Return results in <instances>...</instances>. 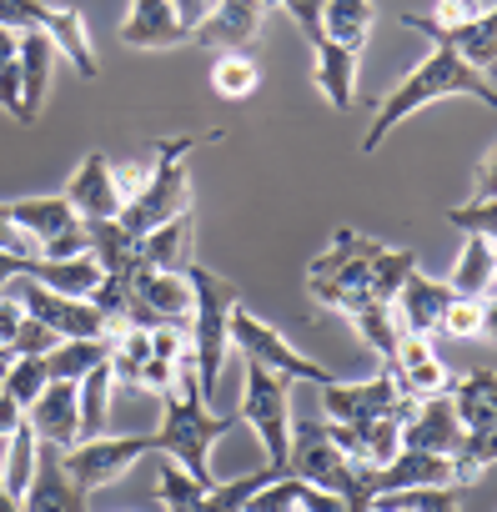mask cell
Segmentation results:
<instances>
[{"instance_id":"cell-6","label":"cell","mask_w":497,"mask_h":512,"mask_svg":"<svg viewBox=\"0 0 497 512\" xmlns=\"http://www.w3.org/2000/svg\"><path fill=\"white\" fill-rule=\"evenodd\" d=\"M241 422L257 432L262 462L272 472H287L292 452V382L262 362H241Z\"/></svg>"},{"instance_id":"cell-17","label":"cell","mask_w":497,"mask_h":512,"mask_svg":"<svg viewBox=\"0 0 497 512\" xmlns=\"http://www.w3.org/2000/svg\"><path fill=\"white\" fill-rule=\"evenodd\" d=\"M457 292L447 287V282H437V277H427L422 267L402 282V292L392 297V317H397V327H402V337H432L437 327H442V312H447V302H452Z\"/></svg>"},{"instance_id":"cell-28","label":"cell","mask_w":497,"mask_h":512,"mask_svg":"<svg viewBox=\"0 0 497 512\" xmlns=\"http://www.w3.org/2000/svg\"><path fill=\"white\" fill-rule=\"evenodd\" d=\"M51 61H56V46L46 31H26L21 36V126H31L46 106V91H51Z\"/></svg>"},{"instance_id":"cell-55","label":"cell","mask_w":497,"mask_h":512,"mask_svg":"<svg viewBox=\"0 0 497 512\" xmlns=\"http://www.w3.org/2000/svg\"><path fill=\"white\" fill-rule=\"evenodd\" d=\"M171 6H176V16H181L186 26H196V21L211 11V0H171Z\"/></svg>"},{"instance_id":"cell-16","label":"cell","mask_w":497,"mask_h":512,"mask_svg":"<svg viewBox=\"0 0 497 512\" xmlns=\"http://www.w3.org/2000/svg\"><path fill=\"white\" fill-rule=\"evenodd\" d=\"M61 196L71 201V211L81 221H111V216H121V191H116V171H111L106 151H86Z\"/></svg>"},{"instance_id":"cell-24","label":"cell","mask_w":497,"mask_h":512,"mask_svg":"<svg viewBox=\"0 0 497 512\" xmlns=\"http://www.w3.org/2000/svg\"><path fill=\"white\" fill-rule=\"evenodd\" d=\"M196 262V216L181 211L141 236V267L151 272H186Z\"/></svg>"},{"instance_id":"cell-42","label":"cell","mask_w":497,"mask_h":512,"mask_svg":"<svg viewBox=\"0 0 497 512\" xmlns=\"http://www.w3.org/2000/svg\"><path fill=\"white\" fill-rule=\"evenodd\" d=\"M51 21V6L46 0H0V26L26 36V31H46Z\"/></svg>"},{"instance_id":"cell-22","label":"cell","mask_w":497,"mask_h":512,"mask_svg":"<svg viewBox=\"0 0 497 512\" xmlns=\"http://www.w3.org/2000/svg\"><path fill=\"white\" fill-rule=\"evenodd\" d=\"M86 497H91V492H81V487L71 482L61 452L41 442V447H36V477H31L21 507H26V512H86Z\"/></svg>"},{"instance_id":"cell-27","label":"cell","mask_w":497,"mask_h":512,"mask_svg":"<svg viewBox=\"0 0 497 512\" xmlns=\"http://www.w3.org/2000/svg\"><path fill=\"white\" fill-rule=\"evenodd\" d=\"M452 412L462 422V432H487L497 427V372L487 367H472L462 377H452Z\"/></svg>"},{"instance_id":"cell-26","label":"cell","mask_w":497,"mask_h":512,"mask_svg":"<svg viewBox=\"0 0 497 512\" xmlns=\"http://www.w3.org/2000/svg\"><path fill=\"white\" fill-rule=\"evenodd\" d=\"M86 236H91V262L101 267V277H136L141 267V236H131L121 226V216L111 221H86Z\"/></svg>"},{"instance_id":"cell-48","label":"cell","mask_w":497,"mask_h":512,"mask_svg":"<svg viewBox=\"0 0 497 512\" xmlns=\"http://www.w3.org/2000/svg\"><path fill=\"white\" fill-rule=\"evenodd\" d=\"M287 11H292L297 31L317 46V41H322V11H327V0H287Z\"/></svg>"},{"instance_id":"cell-13","label":"cell","mask_w":497,"mask_h":512,"mask_svg":"<svg viewBox=\"0 0 497 512\" xmlns=\"http://www.w3.org/2000/svg\"><path fill=\"white\" fill-rule=\"evenodd\" d=\"M397 402H402V392H397V372L392 367H382L367 382H327L322 387V417L342 422V427H367V422L387 417Z\"/></svg>"},{"instance_id":"cell-14","label":"cell","mask_w":497,"mask_h":512,"mask_svg":"<svg viewBox=\"0 0 497 512\" xmlns=\"http://www.w3.org/2000/svg\"><path fill=\"white\" fill-rule=\"evenodd\" d=\"M372 497L377 492H412V487H472L457 467V457H442V452H417V447H402L387 467H362Z\"/></svg>"},{"instance_id":"cell-34","label":"cell","mask_w":497,"mask_h":512,"mask_svg":"<svg viewBox=\"0 0 497 512\" xmlns=\"http://www.w3.org/2000/svg\"><path fill=\"white\" fill-rule=\"evenodd\" d=\"M367 36H372V0H327V11H322V41H337V46L362 51Z\"/></svg>"},{"instance_id":"cell-4","label":"cell","mask_w":497,"mask_h":512,"mask_svg":"<svg viewBox=\"0 0 497 512\" xmlns=\"http://www.w3.org/2000/svg\"><path fill=\"white\" fill-rule=\"evenodd\" d=\"M377 256H382V241L377 236H362L352 226H342L322 256H312L307 267V292L317 307L327 312H342L352 317L362 302H372V277H377Z\"/></svg>"},{"instance_id":"cell-52","label":"cell","mask_w":497,"mask_h":512,"mask_svg":"<svg viewBox=\"0 0 497 512\" xmlns=\"http://www.w3.org/2000/svg\"><path fill=\"white\" fill-rule=\"evenodd\" d=\"M472 196H497V146L482 156V166H477V191Z\"/></svg>"},{"instance_id":"cell-59","label":"cell","mask_w":497,"mask_h":512,"mask_svg":"<svg viewBox=\"0 0 497 512\" xmlns=\"http://www.w3.org/2000/svg\"><path fill=\"white\" fill-rule=\"evenodd\" d=\"M487 297H497V272H492V287H487Z\"/></svg>"},{"instance_id":"cell-7","label":"cell","mask_w":497,"mask_h":512,"mask_svg":"<svg viewBox=\"0 0 497 512\" xmlns=\"http://www.w3.org/2000/svg\"><path fill=\"white\" fill-rule=\"evenodd\" d=\"M287 472L302 477L307 487H322V492L347 497V507H357V512L372 507V487H367L362 467H357V462L327 437V422H297V427H292Z\"/></svg>"},{"instance_id":"cell-39","label":"cell","mask_w":497,"mask_h":512,"mask_svg":"<svg viewBox=\"0 0 497 512\" xmlns=\"http://www.w3.org/2000/svg\"><path fill=\"white\" fill-rule=\"evenodd\" d=\"M447 221H452L462 236H487V241H497V196H472V201L452 206Z\"/></svg>"},{"instance_id":"cell-45","label":"cell","mask_w":497,"mask_h":512,"mask_svg":"<svg viewBox=\"0 0 497 512\" xmlns=\"http://www.w3.org/2000/svg\"><path fill=\"white\" fill-rule=\"evenodd\" d=\"M56 342H61V337H56L51 327H41L36 317H26L21 332H16V342H11V357H46Z\"/></svg>"},{"instance_id":"cell-60","label":"cell","mask_w":497,"mask_h":512,"mask_svg":"<svg viewBox=\"0 0 497 512\" xmlns=\"http://www.w3.org/2000/svg\"><path fill=\"white\" fill-rule=\"evenodd\" d=\"M492 246H497V241H492Z\"/></svg>"},{"instance_id":"cell-41","label":"cell","mask_w":497,"mask_h":512,"mask_svg":"<svg viewBox=\"0 0 497 512\" xmlns=\"http://www.w3.org/2000/svg\"><path fill=\"white\" fill-rule=\"evenodd\" d=\"M437 332H447V337H457V342H472V337L482 332V297H452Z\"/></svg>"},{"instance_id":"cell-50","label":"cell","mask_w":497,"mask_h":512,"mask_svg":"<svg viewBox=\"0 0 497 512\" xmlns=\"http://www.w3.org/2000/svg\"><path fill=\"white\" fill-rule=\"evenodd\" d=\"M21 322H26V307H21V297H16V292H6V297H0V352H11V342H16Z\"/></svg>"},{"instance_id":"cell-47","label":"cell","mask_w":497,"mask_h":512,"mask_svg":"<svg viewBox=\"0 0 497 512\" xmlns=\"http://www.w3.org/2000/svg\"><path fill=\"white\" fill-rule=\"evenodd\" d=\"M0 251H6V256H41V241H36V236H26V231L11 221L6 201H0Z\"/></svg>"},{"instance_id":"cell-56","label":"cell","mask_w":497,"mask_h":512,"mask_svg":"<svg viewBox=\"0 0 497 512\" xmlns=\"http://www.w3.org/2000/svg\"><path fill=\"white\" fill-rule=\"evenodd\" d=\"M482 342H497V297H487L482 302V332H477Z\"/></svg>"},{"instance_id":"cell-32","label":"cell","mask_w":497,"mask_h":512,"mask_svg":"<svg viewBox=\"0 0 497 512\" xmlns=\"http://www.w3.org/2000/svg\"><path fill=\"white\" fill-rule=\"evenodd\" d=\"M111 392H116V372H111V362H101L96 372H86V377L76 382L81 442H91V437H106V427H111Z\"/></svg>"},{"instance_id":"cell-37","label":"cell","mask_w":497,"mask_h":512,"mask_svg":"<svg viewBox=\"0 0 497 512\" xmlns=\"http://www.w3.org/2000/svg\"><path fill=\"white\" fill-rule=\"evenodd\" d=\"M257 86H262V66L252 56H216L211 91L221 101H246V96H257Z\"/></svg>"},{"instance_id":"cell-23","label":"cell","mask_w":497,"mask_h":512,"mask_svg":"<svg viewBox=\"0 0 497 512\" xmlns=\"http://www.w3.org/2000/svg\"><path fill=\"white\" fill-rule=\"evenodd\" d=\"M26 422H31L36 442H46V447H56V452H71V447L81 442L76 382H51V387L36 397V407L26 412Z\"/></svg>"},{"instance_id":"cell-3","label":"cell","mask_w":497,"mask_h":512,"mask_svg":"<svg viewBox=\"0 0 497 512\" xmlns=\"http://www.w3.org/2000/svg\"><path fill=\"white\" fill-rule=\"evenodd\" d=\"M191 277V322H186V337H191V362H196V387H201V402H216V387H221V372H226V357H231V312L241 307V292L236 282H226L221 272L191 262L186 267Z\"/></svg>"},{"instance_id":"cell-53","label":"cell","mask_w":497,"mask_h":512,"mask_svg":"<svg viewBox=\"0 0 497 512\" xmlns=\"http://www.w3.org/2000/svg\"><path fill=\"white\" fill-rule=\"evenodd\" d=\"M16 61H21V36L0 26V71H11Z\"/></svg>"},{"instance_id":"cell-8","label":"cell","mask_w":497,"mask_h":512,"mask_svg":"<svg viewBox=\"0 0 497 512\" xmlns=\"http://www.w3.org/2000/svg\"><path fill=\"white\" fill-rule=\"evenodd\" d=\"M272 477H282V472H272V467L262 462V467L241 472V477H231V482L201 487L196 477H186V472L166 457V462L156 467V492H161V502H166L171 512H246V502H252Z\"/></svg>"},{"instance_id":"cell-46","label":"cell","mask_w":497,"mask_h":512,"mask_svg":"<svg viewBox=\"0 0 497 512\" xmlns=\"http://www.w3.org/2000/svg\"><path fill=\"white\" fill-rule=\"evenodd\" d=\"M462 492L467 487H412L402 492L417 512H462Z\"/></svg>"},{"instance_id":"cell-2","label":"cell","mask_w":497,"mask_h":512,"mask_svg":"<svg viewBox=\"0 0 497 512\" xmlns=\"http://www.w3.org/2000/svg\"><path fill=\"white\" fill-rule=\"evenodd\" d=\"M442 96H472V101H482V106H492V111H497V81H487L482 71H472V66H467V61H457L452 51L432 46V51L417 61V71H412L397 91H387V96H382V106H377V116H372L367 136H362V156L382 151V141H387L407 116H417L422 106H432V101H442Z\"/></svg>"},{"instance_id":"cell-12","label":"cell","mask_w":497,"mask_h":512,"mask_svg":"<svg viewBox=\"0 0 497 512\" xmlns=\"http://www.w3.org/2000/svg\"><path fill=\"white\" fill-rule=\"evenodd\" d=\"M146 452H151V432H136V437H111L106 432V437L76 442L71 452H61V462H66V472L81 492H96V487L116 482L121 472H131V462L146 457Z\"/></svg>"},{"instance_id":"cell-29","label":"cell","mask_w":497,"mask_h":512,"mask_svg":"<svg viewBox=\"0 0 497 512\" xmlns=\"http://www.w3.org/2000/svg\"><path fill=\"white\" fill-rule=\"evenodd\" d=\"M46 36H51L56 56H66V61L76 66V76H81V81H96V76H101L96 46H91V36H86V21H81L76 11H61V6H51Z\"/></svg>"},{"instance_id":"cell-36","label":"cell","mask_w":497,"mask_h":512,"mask_svg":"<svg viewBox=\"0 0 497 512\" xmlns=\"http://www.w3.org/2000/svg\"><path fill=\"white\" fill-rule=\"evenodd\" d=\"M347 322L357 327V337H362V342H367L382 362H392V357H397L402 327H397V317H392V302H362Z\"/></svg>"},{"instance_id":"cell-35","label":"cell","mask_w":497,"mask_h":512,"mask_svg":"<svg viewBox=\"0 0 497 512\" xmlns=\"http://www.w3.org/2000/svg\"><path fill=\"white\" fill-rule=\"evenodd\" d=\"M36 432L31 422H21L11 437H6V457H0V487H6L11 497H26L31 477H36Z\"/></svg>"},{"instance_id":"cell-44","label":"cell","mask_w":497,"mask_h":512,"mask_svg":"<svg viewBox=\"0 0 497 512\" xmlns=\"http://www.w3.org/2000/svg\"><path fill=\"white\" fill-rule=\"evenodd\" d=\"M91 251V236H86V221L76 216L61 236H51L46 246H41V256H51V262H71V256H86Z\"/></svg>"},{"instance_id":"cell-58","label":"cell","mask_w":497,"mask_h":512,"mask_svg":"<svg viewBox=\"0 0 497 512\" xmlns=\"http://www.w3.org/2000/svg\"><path fill=\"white\" fill-rule=\"evenodd\" d=\"M6 367H11V352H0V377H6Z\"/></svg>"},{"instance_id":"cell-31","label":"cell","mask_w":497,"mask_h":512,"mask_svg":"<svg viewBox=\"0 0 497 512\" xmlns=\"http://www.w3.org/2000/svg\"><path fill=\"white\" fill-rule=\"evenodd\" d=\"M101 362H111V337H66L46 352V372L51 382H81L86 372H96Z\"/></svg>"},{"instance_id":"cell-25","label":"cell","mask_w":497,"mask_h":512,"mask_svg":"<svg viewBox=\"0 0 497 512\" xmlns=\"http://www.w3.org/2000/svg\"><path fill=\"white\" fill-rule=\"evenodd\" d=\"M312 51H317V66H312L317 91L332 101V111H352V106H357V66H362V51L337 46V41H317Z\"/></svg>"},{"instance_id":"cell-9","label":"cell","mask_w":497,"mask_h":512,"mask_svg":"<svg viewBox=\"0 0 497 512\" xmlns=\"http://www.w3.org/2000/svg\"><path fill=\"white\" fill-rule=\"evenodd\" d=\"M231 347L241 352V362H262V367L282 372L287 382H317V387L337 382L322 362H312L307 352H297L277 327H267L262 317H252L246 307H236V312H231Z\"/></svg>"},{"instance_id":"cell-15","label":"cell","mask_w":497,"mask_h":512,"mask_svg":"<svg viewBox=\"0 0 497 512\" xmlns=\"http://www.w3.org/2000/svg\"><path fill=\"white\" fill-rule=\"evenodd\" d=\"M262 21H267V6H257V0H211V11L191 26V41L201 51L246 56V46L262 36Z\"/></svg>"},{"instance_id":"cell-54","label":"cell","mask_w":497,"mask_h":512,"mask_svg":"<svg viewBox=\"0 0 497 512\" xmlns=\"http://www.w3.org/2000/svg\"><path fill=\"white\" fill-rule=\"evenodd\" d=\"M467 16H472V0H437L432 21H467Z\"/></svg>"},{"instance_id":"cell-38","label":"cell","mask_w":497,"mask_h":512,"mask_svg":"<svg viewBox=\"0 0 497 512\" xmlns=\"http://www.w3.org/2000/svg\"><path fill=\"white\" fill-rule=\"evenodd\" d=\"M0 387H6V392L16 397V407H21V412H31V407H36V397L51 387L46 357H11V367H6V377H0Z\"/></svg>"},{"instance_id":"cell-20","label":"cell","mask_w":497,"mask_h":512,"mask_svg":"<svg viewBox=\"0 0 497 512\" xmlns=\"http://www.w3.org/2000/svg\"><path fill=\"white\" fill-rule=\"evenodd\" d=\"M131 292L136 302L151 312L156 327H186L191 322V277L186 272H151V267H136L131 277Z\"/></svg>"},{"instance_id":"cell-43","label":"cell","mask_w":497,"mask_h":512,"mask_svg":"<svg viewBox=\"0 0 497 512\" xmlns=\"http://www.w3.org/2000/svg\"><path fill=\"white\" fill-rule=\"evenodd\" d=\"M487 462H497V427H487V432H467L462 447H457V467H462L467 482H472L477 467H487Z\"/></svg>"},{"instance_id":"cell-1","label":"cell","mask_w":497,"mask_h":512,"mask_svg":"<svg viewBox=\"0 0 497 512\" xmlns=\"http://www.w3.org/2000/svg\"><path fill=\"white\" fill-rule=\"evenodd\" d=\"M241 417H221L211 412V402H201L196 387V362H181L176 382L161 392V427L151 432V452L171 457L186 477H196L201 487H211V447L236 427Z\"/></svg>"},{"instance_id":"cell-19","label":"cell","mask_w":497,"mask_h":512,"mask_svg":"<svg viewBox=\"0 0 497 512\" xmlns=\"http://www.w3.org/2000/svg\"><path fill=\"white\" fill-rule=\"evenodd\" d=\"M462 422L452 412V397H422L412 402L407 422H402V447H417V452H442V457H457L462 447Z\"/></svg>"},{"instance_id":"cell-30","label":"cell","mask_w":497,"mask_h":512,"mask_svg":"<svg viewBox=\"0 0 497 512\" xmlns=\"http://www.w3.org/2000/svg\"><path fill=\"white\" fill-rule=\"evenodd\" d=\"M6 211H11V221H16L26 236H36L41 246L76 221V211H71L66 196H21V201H6Z\"/></svg>"},{"instance_id":"cell-49","label":"cell","mask_w":497,"mask_h":512,"mask_svg":"<svg viewBox=\"0 0 497 512\" xmlns=\"http://www.w3.org/2000/svg\"><path fill=\"white\" fill-rule=\"evenodd\" d=\"M176 372H181L176 362H161V357H151V362L136 372V382H131V387H141V392H156V397H161V392L176 382Z\"/></svg>"},{"instance_id":"cell-21","label":"cell","mask_w":497,"mask_h":512,"mask_svg":"<svg viewBox=\"0 0 497 512\" xmlns=\"http://www.w3.org/2000/svg\"><path fill=\"white\" fill-rule=\"evenodd\" d=\"M387 367L397 372V392L412 397V402H422V397H447V392H452V372L437 362V352H432L427 337H402V342H397V357H392Z\"/></svg>"},{"instance_id":"cell-5","label":"cell","mask_w":497,"mask_h":512,"mask_svg":"<svg viewBox=\"0 0 497 512\" xmlns=\"http://www.w3.org/2000/svg\"><path fill=\"white\" fill-rule=\"evenodd\" d=\"M216 136H221V131H201V136H161V141H156L146 191H141L136 201H126V206H121V226H126L131 236H146V231H156L161 221H171V216L191 211L186 156H191L196 146H211Z\"/></svg>"},{"instance_id":"cell-51","label":"cell","mask_w":497,"mask_h":512,"mask_svg":"<svg viewBox=\"0 0 497 512\" xmlns=\"http://www.w3.org/2000/svg\"><path fill=\"white\" fill-rule=\"evenodd\" d=\"M21 422H26V412L16 407V397H11L6 387H0V442H6V437H11Z\"/></svg>"},{"instance_id":"cell-11","label":"cell","mask_w":497,"mask_h":512,"mask_svg":"<svg viewBox=\"0 0 497 512\" xmlns=\"http://www.w3.org/2000/svg\"><path fill=\"white\" fill-rule=\"evenodd\" d=\"M11 292L21 297L26 317H36L41 327H51L61 342H66V337H111V332H116V322H111L106 312H96L91 297H61V292H51V287H41V282H31V277H21Z\"/></svg>"},{"instance_id":"cell-40","label":"cell","mask_w":497,"mask_h":512,"mask_svg":"<svg viewBox=\"0 0 497 512\" xmlns=\"http://www.w3.org/2000/svg\"><path fill=\"white\" fill-rule=\"evenodd\" d=\"M302 492H307V482L292 477V472H282V477H272L252 502H246V512H302Z\"/></svg>"},{"instance_id":"cell-57","label":"cell","mask_w":497,"mask_h":512,"mask_svg":"<svg viewBox=\"0 0 497 512\" xmlns=\"http://www.w3.org/2000/svg\"><path fill=\"white\" fill-rule=\"evenodd\" d=\"M0 512H26V507H21V497H11L6 487H0Z\"/></svg>"},{"instance_id":"cell-33","label":"cell","mask_w":497,"mask_h":512,"mask_svg":"<svg viewBox=\"0 0 497 512\" xmlns=\"http://www.w3.org/2000/svg\"><path fill=\"white\" fill-rule=\"evenodd\" d=\"M492 272H497V246H492L487 236H467L457 267H452V277H447V287H452L457 297H487Z\"/></svg>"},{"instance_id":"cell-18","label":"cell","mask_w":497,"mask_h":512,"mask_svg":"<svg viewBox=\"0 0 497 512\" xmlns=\"http://www.w3.org/2000/svg\"><path fill=\"white\" fill-rule=\"evenodd\" d=\"M191 41V26L176 16L171 0H131V11L121 21V46L131 51H171V46H186Z\"/></svg>"},{"instance_id":"cell-10","label":"cell","mask_w":497,"mask_h":512,"mask_svg":"<svg viewBox=\"0 0 497 512\" xmlns=\"http://www.w3.org/2000/svg\"><path fill=\"white\" fill-rule=\"evenodd\" d=\"M407 31L427 36L432 46L452 51L457 61H467L472 71H482L487 81L497 76V6L472 11L467 21H432V16H402Z\"/></svg>"}]
</instances>
